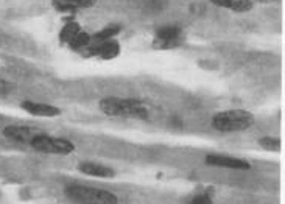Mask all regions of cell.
<instances>
[{
	"instance_id": "4",
	"label": "cell",
	"mask_w": 285,
	"mask_h": 204,
	"mask_svg": "<svg viewBox=\"0 0 285 204\" xmlns=\"http://www.w3.org/2000/svg\"><path fill=\"white\" fill-rule=\"evenodd\" d=\"M35 150L41 153H48V154H70L75 152V145H73L72 141L64 137H53L48 136L46 133L39 134L38 137H35L30 144Z\"/></svg>"
},
{
	"instance_id": "7",
	"label": "cell",
	"mask_w": 285,
	"mask_h": 204,
	"mask_svg": "<svg viewBox=\"0 0 285 204\" xmlns=\"http://www.w3.org/2000/svg\"><path fill=\"white\" fill-rule=\"evenodd\" d=\"M206 164L210 167H223V168H232V170H249V162L238 157H231L223 154H209L206 156Z\"/></svg>"
},
{
	"instance_id": "14",
	"label": "cell",
	"mask_w": 285,
	"mask_h": 204,
	"mask_svg": "<svg viewBox=\"0 0 285 204\" xmlns=\"http://www.w3.org/2000/svg\"><path fill=\"white\" fill-rule=\"evenodd\" d=\"M122 31L120 25H108L103 30H100L98 33H95L92 41H108V39H114Z\"/></svg>"
},
{
	"instance_id": "12",
	"label": "cell",
	"mask_w": 285,
	"mask_h": 204,
	"mask_svg": "<svg viewBox=\"0 0 285 204\" xmlns=\"http://www.w3.org/2000/svg\"><path fill=\"white\" fill-rule=\"evenodd\" d=\"M78 170L84 175L95 176V178H114L115 175L112 168L101 164H95V162H81Z\"/></svg>"
},
{
	"instance_id": "13",
	"label": "cell",
	"mask_w": 285,
	"mask_h": 204,
	"mask_svg": "<svg viewBox=\"0 0 285 204\" xmlns=\"http://www.w3.org/2000/svg\"><path fill=\"white\" fill-rule=\"evenodd\" d=\"M80 31H81V27L78 22H73V20L72 22H67L59 31V41L62 42V44H69V42L80 33Z\"/></svg>"
},
{
	"instance_id": "11",
	"label": "cell",
	"mask_w": 285,
	"mask_h": 204,
	"mask_svg": "<svg viewBox=\"0 0 285 204\" xmlns=\"http://www.w3.org/2000/svg\"><path fill=\"white\" fill-rule=\"evenodd\" d=\"M209 2L215 6L231 9L234 13H249L254 8V2L251 0H209Z\"/></svg>"
},
{
	"instance_id": "15",
	"label": "cell",
	"mask_w": 285,
	"mask_h": 204,
	"mask_svg": "<svg viewBox=\"0 0 285 204\" xmlns=\"http://www.w3.org/2000/svg\"><path fill=\"white\" fill-rule=\"evenodd\" d=\"M91 41H92V38L86 33V31H80V33L69 42V46L73 50H83L91 44Z\"/></svg>"
},
{
	"instance_id": "1",
	"label": "cell",
	"mask_w": 285,
	"mask_h": 204,
	"mask_svg": "<svg viewBox=\"0 0 285 204\" xmlns=\"http://www.w3.org/2000/svg\"><path fill=\"white\" fill-rule=\"evenodd\" d=\"M100 111L109 117H126V119H146L148 109L137 99H119V97H106L98 103Z\"/></svg>"
},
{
	"instance_id": "10",
	"label": "cell",
	"mask_w": 285,
	"mask_h": 204,
	"mask_svg": "<svg viewBox=\"0 0 285 204\" xmlns=\"http://www.w3.org/2000/svg\"><path fill=\"white\" fill-rule=\"evenodd\" d=\"M97 3V0H51V5L61 13H73L77 9L91 8Z\"/></svg>"
},
{
	"instance_id": "19",
	"label": "cell",
	"mask_w": 285,
	"mask_h": 204,
	"mask_svg": "<svg viewBox=\"0 0 285 204\" xmlns=\"http://www.w3.org/2000/svg\"><path fill=\"white\" fill-rule=\"evenodd\" d=\"M251 2H260V3H270L273 0H251Z\"/></svg>"
},
{
	"instance_id": "8",
	"label": "cell",
	"mask_w": 285,
	"mask_h": 204,
	"mask_svg": "<svg viewBox=\"0 0 285 204\" xmlns=\"http://www.w3.org/2000/svg\"><path fill=\"white\" fill-rule=\"evenodd\" d=\"M5 137L13 139L16 142H22V144H31L35 137L42 134L41 130L38 128H31V126H6L3 130Z\"/></svg>"
},
{
	"instance_id": "16",
	"label": "cell",
	"mask_w": 285,
	"mask_h": 204,
	"mask_svg": "<svg viewBox=\"0 0 285 204\" xmlns=\"http://www.w3.org/2000/svg\"><path fill=\"white\" fill-rule=\"evenodd\" d=\"M259 145L262 148L268 150V152H279V150H281V139H278V137H262L259 141Z\"/></svg>"
},
{
	"instance_id": "17",
	"label": "cell",
	"mask_w": 285,
	"mask_h": 204,
	"mask_svg": "<svg viewBox=\"0 0 285 204\" xmlns=\"http://www.w3.org/2000/svg\"><path fill=\"white\" fill-rule=\"evenodd\" d=\"M189 204H212V200H210L209 195L203 193V195H196L195 198H192L189 201Z\"/></svg>"
},
{
	"instance_id": "18",
	"label": "cell",
	"mask_w": 285,
	"mask_h": 204,
	"mask_svg": "<svg viewBox=\"0 0 285 204\" xmlns=\"http://www.w3.org/2000/svg\"><path fill=\"white\" fill-rule=\"evenodd\" d=\"M11 89H13L11 83H8L5 80H0V94H8V92H11Z\"/></svg>"
},
{
	"instance_id": "9",
	"label": "cell",
	"mask_w": 285,
	"mask_h": 204,
	"mask_svg": "<svg viewBox=\"0 0 285 204\" xmlns=\"http://www.w3.org/2000/svg\"><path fill=\"white\" fill-rule=\"evenodd\" d=\"M22 109H25L28 114L36 115V117H56L61 114V109L56 106H51L47 103H36V102H24L22 103Z\"/></svg>"
},
{
	"instance_id": "6",
	"label": "cell",
	"mask_w": 285,
	"mask_h": 204,
	"mask_svg": "<svg viewBox=\"0 0 285 204\" xmlns=\"http://www.w3.org/2000/svg\"><path fill=\"white\" fill-rule=\"evenodd\" d=\"M89 56H100L101 59H114L120 55L122 47L115 39L108 41H91V44L84 49Z\"/></svg>"
},
{
	"instance_id": "2",
	"label": "cell",
	"mask_w": 285,
	"mask_h": 204,
	"mask_svg": "<svg viewBox=\"0 0 285 204\" xmlns=\"http://www.w3.org/2000/svg\"><path fill=\"white\" fill-rule=\"evenodd\" d=\"M254 123V115L245 109H229L221 111L214 115L212 126L221 133L245 131Z\"/></svg>"
},
{
	"instance_id": "5",
	"label": "cell",
	"mask_w": 285,
	"mask_h": 204,
	"mask_svg": "<svg viewBox=\"0 0 285 204\" xmlns=\"http://www.w3.org/2000/svg\"><path fill=\"white\" fill-rule=\"evenodd\" d=\"M181 28L176 25H167L156 30V38L153 42V49L168 50L181 46Z\"/></svg>"
},
{
	"instance_id": "3",
	"label": "cell",
	"mask_w": 285,
	"mask_h": 204,
	"mask_svg": "<svg viewBox=\"0 0 285 204\" xmlns=\"http://www.w3.org/2000/svg\"><path fill=\"white\" fill-rule=\"evenodd\" d=\"M66 195L77 204H119V198L109 190L80 184L66 187Z\"/></svg>"
}]
</instances>
